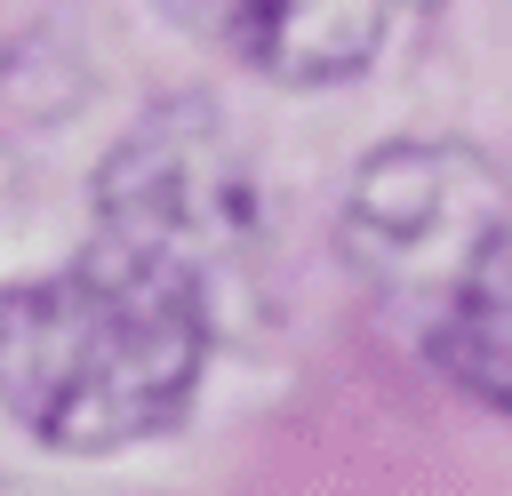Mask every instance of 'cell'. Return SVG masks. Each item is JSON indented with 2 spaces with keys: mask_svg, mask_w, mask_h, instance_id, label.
<instances>
[{
  "mask_svg": "<svg viewBox=\"0 0 512 496\" xmlns=\"http://www.w3.org/2000/svg\"><path fill=\"white\" fill-rule=\"evenodd\" d=\"M344 264L392 304L408 312L424 336L464 312L472 296L504 288V256H512V184L448 136H408L384 144L352 192H344Z\"/></svg>",
  "mask_w": 512,
  "mask_h": 496,
  "instance_id": "obj_3",
  "label": "cell"
},
{
  "mask_svg": "<svg viewBox=\"0 0 512 496\" xmlns=\"http://www.w3.org/2000/svg\"><path fill=\"white\" fill-rule=\"evenodd\" d=\"M176 16L248 72L320 88V80H352L384 48L392 0H176Z\"/></svg>",
  "mask_w": 512,
  "mask_h": 496,
  "instance_id": "obj_4",
  "label": "cell"
},
{
  "mask_svg": "<svg viewBox=\"0 0 512 496\" xmlns=\"http://www.w3.org/2000/svg\"><path fill=\"white\" fill-rule=\"evenodd\" d=\"M208 336L200 296L88 240L72 264L0 288V408L72 456L152 440L184 416Z\"/></svg>",
  "mask_w": 512,
  "mask_h": 496,
  "instance_id": "obj_1",
  "label": "cell"
},
{
  "mask_svg": "<svg viewBox=\"0 0 512 496\" xmlns=\"http://www.w3.org/2000/svg\"><path fill=\"white\" fill-rule=\"evenodd\" d=\"M96 248L152 264L224 328L264 264V184L224 112L176 96L96 168Z\"/></svg>",
  "mask_w": 512,
  "mask_h": 496,
  "instance_id": "obj_2",
  "label": "cell"
},
{
  "mask_svg": "<svg viewBox=\"0 0 512 496\" xmlns=\"http://www.w3.org/2000/svg\"><path fill=\"white\" fill-rule=\"evenodd\" d=\"M424 344H432V360H440L472 400H488V408L512 416V280L488 288V296H472L464 312H448Z\"/></svg>",
  "mask_w": 512,
  "mask_h": 496,
  "instance_id": "obj_5",
  "label": "cell"
}]
</instances>
